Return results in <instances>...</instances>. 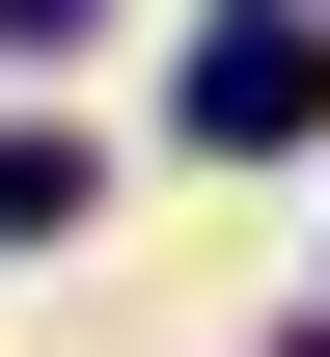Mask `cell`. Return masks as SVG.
I'll use <instances>...</instances> for the list:
<instances>
[{
  "label": "cell",
  "instance_id": "cell-1",
  "mask_svg": "<svg viewBox=\"0 0 330 357\" xmlns=\"http://www.w3.org/2000/svg\"><path fill=\"white\" fill-rule=\"evenodd\" d=\"M193 137H220V165L330 137V28H303V0H220V55H193Z\"/></svg>",
  "mask_w": 330,
  "mask_h": 357
},
{
  "label": "cell",
  "instance_id": "cell-2",
  "mask_svg": "<svg viewBox=\"0 0 330 357\" xmlns=\"http://www.w3.org/2000/svg\"><path fill=\"white\" fill-rule=\"evenodd\" d=\"M83 220V137H0V248H55Z\"/></svg>",
  "mask_w": 330,
  "mask_h": 357
},
{
  "label": "cell",
  "instance_id": "cell-3",
  "mask_svg": "<svg viewBox=\"0 0 330 357\" xmlns=\"http://www.w3.org/2000/svg\"><path fill=\"white\" fill-rule=\"evenodd\" d=\"M55 28H83V0H0V55H55Z\"/></svg>",
  "mask_w": 330,
  "mask_h": 357
}]
</instances>
